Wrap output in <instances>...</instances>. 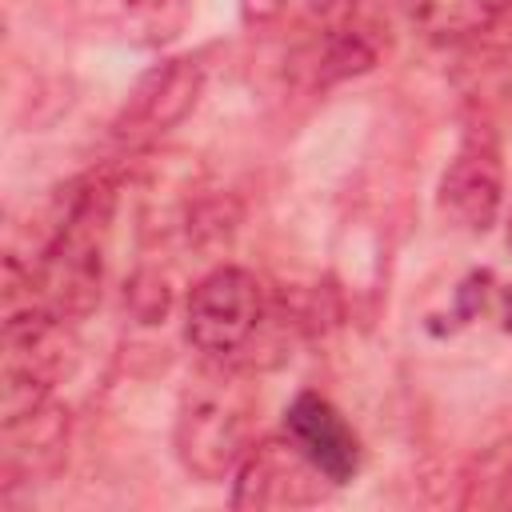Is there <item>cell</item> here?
<instances>
[{"mask_svg": "<svg viewBox=\"0 0 512 512\" xmlns=\"http://www.w3.org/2000/svg\"><path fill=\"white\" fill-rule=\"evenodd\" d=\"M252 392L232 372L196 376L176 412V456L200 484L224 480L252 448Z\"/></svg>", "mask_w": 512, "mask_h": 512, "instance_id": "obj_1", "label": "cell"}, {"mask_svg": "<svg viewBox=\"0 0 512 512\" xmlns=\"http://www.w3.org/2000/svg\"><path fill=\"white\" fill-rule=\"evenodd\" d=\"M72 364V340L60 316L44 308L8 312L4 320V356H0V412L4 424L48 404L56 380Z\"/></svg>", "mask_w": 512, "mask_h": 512, "instance_id": "obj_2", "label": "cell"}, {"mask_svg": "<svg viewBox=\"0 0 512 512\" xmlns=\"http://www.w3.org/2000/svg\"><path fill=\"white\" fill-rule=\"evenodd\" d=\"M264 324V292L248 268L220 264L188 292L184 332L204 356L240 352Z\"/></svg>", "mask_w": 512, "mask_h": 512, "instance_id": "obj_3", "label": "cell"}, {"mask_svg": "<svg viewBox=\"0 0 512 512\" xmlns=\"http://www.w3.org/2000/svg\"><path fill=\"white\" fill-rule=\"evenodd\" d=\"M336 488L304 452L300 444L284 432V440H260L244 452L236 468V488H232V508H308L320 504Z\"/></svg>", "mask_w": 512, "mask_h": 512, "instance_id": "obj_4", "label": "cell"}, {"mask_svg": "<svg viewBox=\"0 0 512 512\" xmlns=\"http://www.w3.org/2000/svg\"><path fill=\"white\" fill-rule=\"evenodd\" d=\"M200 88H204V72L196 60H168V64L152 68L132 88L128 104L116 120V132L128 140H140V136H160V132L176 128L196 108Z\"/></svg>", "mask_w": 512, "mask_h": 512, "instance_id": "obj_5", "label": "cell"}, {"mask_svg": "<svg viewBox=\"0 0 512 512\" xmlns=\"http://www.w3.org/2000/svg\"><path fill=\"white\" fill-rule=\"evenodd\" d=\"M284 432L300 444V452L332 480V484H348L360 472V436L352 432V424L320 396V392H300L288 412H284Z\"/></svg>", "mask_w": 512, "mask_h": 512, "instance_id": "obj_6", "label": "cell"}, {"mask_svg": "<svg viewBox=\"0 0 512 512\" xmlns=\"http://www.w3.org/2000/svg\"><path fill=\"white\" fill-rule=\"evenodd\" d=\"M500 160L488 140H468L440 176V212L464 232H488L500 212Z\"/></svg>", "mask_w": 512, "mask_h": 512, "instance_id": "obj_7", "label": "cell"}, {"mask_svg": "<svg viewBox=\"0 0 512 512\" xmlns=\"http://www.w3.org/2000/svg\"><path fill=\"white\" fill-rule=\"evenodd\" d=\"M68 440V412L56 404H40L36 412L4 424V488L32 484L56 472Z\"/></svg>", "mask_w": 512, "mask_h": 512, "instance_id": "obj_8", "label": "cell"}, {"mask_svg": "<svg viewBox=\"0 0 512 512\" xmlns=\"http://www.w3.org/2000/svg\"><path fill=\"white\" fill-rule=\"evenodd\" d=\"M512 0H408L412 24L432 40H464L492 28Z\"/></svg>", "mask_w": 512, "mask_h": 512, "instance_id": "obj_9", "label": "cell"}, {"mask_svg": "<svg viewBox=\"0 0 512 512\" xmlns=\"http://www.w3.org/2000/svg\"><path fill=\"white\" fill-rule=\"evenodd\" d=\"M184 12H188V0H124V20L132 36L144 44L172 40L184 24Z\"/></svg>", "mask_w": 512, "mask_h": 512, "instance_id": "obj_10", "label": "cell"}, {"mask_svg": "<svg viewBox=\"0 0 512 512\" xmlns=\"http://www.w3.org/2000/svg\"><path fill=\"white\" fill-rule=\"evenodd\" d=\"M468 504H488V508H512V452H496L484 460L480 476L468 480Z\"/></svg>", "mask_w": 512, "mask_h": 512, "instance_id": "obj_11", "label": "cell"}, {"mask_svg": "<svg viewBox=\"0 0 512 512\" xmlns=\"http://www.w3.org/2000/svg\"><path fill=\"white\" fill-rule=\"evenodd\" d=\"M308 8H312V16H320L324 24H344V20L352 16L356 0H308Z\"/></svg>", "mask_w": 512, "mask_h": 512, "instance_id": "obj_12", "label": "cell"}, {"mask_svg": "<svg viewBox=\"0 0 512 512\" xmlns=\"http://www.w3.org/2000/svg\"><path fill=\"white\" fill-rule=\"evenodd\" d=\"M508 248H512V220H508Z\"/></svg>", "mask_w": 512, "mask_h": 512, "instance_id": "obj_13", "label": "cell"}]
</instances>
